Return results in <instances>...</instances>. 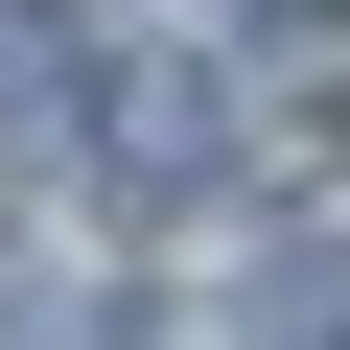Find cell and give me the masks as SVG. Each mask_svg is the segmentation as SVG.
I'll return each instance as SVG.
<instances>
[{
	"label": "cell",
	"instance_id": "cell-1",
	"mask_svg": "<svg viewBox=\"0 0 350 350\" xmlns=\"http://www.w3.org/2000/svg\"><path fill=\"white\" fill-rule=\"evenodd\" d=\"M70 163H94L117 211H211L257 140H234V70H211V47H117V70L70 94Z\"/></svg>",
	"mask_w": 350,
	"mask_h": 350
},
{
	"label": "cell",
	"instance_id": "cell-2",
	"mask_svg": "<svg viewBox=\"0 0 350 350\" xmlns=\"http://www.w3.org/2000/svg\"><path fill=\"white\" fill-rule=\"evenodd\" d=\"M234 140L350 163V0H234Z\"/></svg>",
	"mask_w": 350,
	"mask_h": 350
},
{
	"label": "cell",
	"instance_id": "cell-3",
	"mask_svg": "<svg viewBox=\"0 0 350 350\" xmlns=\"http://www.w3.org/2000/svg\"><path fill=\"white\" fill-rule=\"evenodd\" d=\"M70 94H94V70H70V0H0V163H47Z\"/></svg>",
	"mask_w": 350,
	"mask_h": 350
}]
</instances>
